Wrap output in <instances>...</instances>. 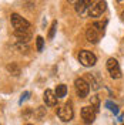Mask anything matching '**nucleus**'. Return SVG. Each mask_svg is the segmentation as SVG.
Returning a JSON list of instances; mask_svg holds the SVG:
<instances>
[{
  "label": "nucleus",
  "instance_id": "f257e3e1",
  "mask_svg": "<svg viewBox=\"0 0 124 125\" xmlns=\"http://www.w3.org/2000/svg\"><path fill=\"white\" fill-rule=\"evenodd\" d=\"M78 61H80V64H81L83 67H93L94 64L97 62V57H96L91 51L83 50V51H80V54H78Z\"/></svg>",
  "mask_w": 124,
  "mask_h": 125
},
{
  "label": "nucleus",
  "instance_id": "f03ea898",
  "mask_svg": "<svg viewBox=\"0 0 124 125\" xmlns=\"http://www.w3.org/2000/svg\"><path fill=\"white\" fill-rule=\"evenodd\" d=\"M74 87H76V93H77L78 98H86L90 93V85L84 78H77L74 81Z\"/></svg>",
  "mask_w": 124,
  "mask_h": 125
},
{
  "label": "nucleus",
  "instance_id": "7ed1b4c3",
  "mask_svg": "<svg viewBox=\"0 0 124 125\" xmlns=\"http://www.w3.org/2000/svg\"><path fill=\"white\" fill-rule=\"evenodd\" d=\"M10 21H12V26L14 27L16 30H29L30 29V23L26 19H23L20 14H17V13L12 14Z\"/></svg>",
  "mask_w": 124,
  "mask_h": 125
},
{
  "label": "nucleus",
  "instance_id": "20e7f679",
  "mask_svg": "<svg viewBox=\"0 0 124 125\" xmlns=\"http://www.w3.org/2000/svg\"><path fill=\"white\" fill-rule=\"evenodd\" d=\"M106 7H107L106 0H97L88 7V14H90V17H100L106 11Z\"/></svg>",
  "mask_w": 124,
  "mask_h": 125
},
{
  "label": "nucleus",
  "instance_id": "39448f33",
  "mask_svg": "<svg viewBox=\"0 0 124 125\" xmlns=\"http://www.w3.org/2000/svg\"><path fill=\"white\" fill-rule=\"evenodd\" d=\"M57 115H59V118H60L62 121H64V122L71 121L73 117H74V111L71 108V104H66V105L60 107V108L57 109Z\"/></svg>",
  "mask_w": 124,
  "mask_h": 125
},
{
  "label": "nucleus",
  "instance_id": "423d86ee",
  "mask_svg": "<svg viewBox=\"0 0 124 125\" xmlns=\"http://www.w3.org/2000/svg\"><path fill=\"white\" fill-rule=\"evenodd\" d=\"M107 70L110 73V77L117 80V78L121 77V70H120V65H118V61L116 58H109L107 60V64H106Z\"/></svg>",
  "mask_w": 124,
  "mask_h": 125
},
{
  "label": "nucleus",
  "instance_id": "0eeeda50",
  "mask_svg": "<svg viewBox=\"0 0 124 125\" xmlns=\"http://www.w3.org/2000/svg\"><path fill=\"white\" fill-rule=\"evenodd\" d=\"M96 111L93 109V107H83L81 108V118L84 121V124L90 125L94 122V118H96Z\"/></svg>",
  "mask_w": 124,
  "mask_h": 125
},
{
  "label": "nucleus",
  "instance_id": "6e6552de",
  "mask_svg": "<svg viewBox=\"0 0 124 125\" xmlns=\"http://www.w3.org/2000/svg\"><path fill=\"white\" fill-rule=\"evenodd\" d=\"M100 34H101L100 31L97 30L94 26H91V27H88L87 31H86V39H87L88 43H91V44H97L99 40H100Z\"/></svg>",
  "mask_w": 124,
  "mask_h": 125
},
{
  "label": "nucleus",
  "instance_id": "1a4fd4ad",
  "mask_svg": "<svg viewBox=\"0 0 124 125\" xmlns=\"http://www.w3.org/2000/svg\"><path fill=\"white\" fill-rule=\"evenodd\" d=\"M43 100H44V104L49 105V107H54L56 104H57V97H56V94L53 90H46L44 91V95H43Z\"/></svg>",
  "mask_w": 124,
  "mask_h": 125
},
{
  "label": "nucleus",
  "instance_id": "9d476101",
  "mask_svg": "<svg viewBox=\"0 0 124 125\" xmlns=\"http://www.w3.org/2000/svg\"><path fill=\"white\" fill-rule=\"evenodd\" d=\"M14 36H16V39L19 40V41L27 43V41L31 39L30 29H29V30H14Z\"/></svg>",
  "mask_w": 124,
  "mask_h": 125
},
{
  "label": "nucleus",
  "instance_id": "9b49d317",
  "mask_svg": "<svg viewBox=\"0 0 124 125\" xmlns=\"http://www.w3.org/2000/svg\"><path fill=\"white\" fill-rule=\"evenodd\" d=\"M90 6H91V1L90 0H77L76 4H74V9H76V11H77L78 14H83Z\"/></svg>",
  "mask_w": 124,
  "mask_h": 125
},
{
  "label": "nucleus",
  "instance_id": "f8f14e48",
  "mask_svg": "<svg viewBox=\"0 0 124 125\" xmlns=\"http://www.w3.org/2000/svg\"><path fill=\"white\" fill-rule=\"evenodd\" d=\"M6 70H7L9 74H12L13 77H19L20 75V67L17 62H9L6 65Z\"/></svg>",
  "mask_w": 124,
  "mask_h": 125
},
{
  "label": "nucleus",
  "instance_id": "ddd939ff",
  "mask_svg": "<svg viewBox=\"0 0 124 125\" xmlns=\"http://www.w3.org/2000/svg\"><path fill=\"white\" fill-rule=\"evenodd\" d=\"M54 94H56V97H57V98H63V97H66V94H67V87L64 85V84L57 85Z\"/></svg>",
  "mask_w": 124,
  "mask_h": 125
},
{
  "label": "nucleus",
  "instance_id": "4468645a",
  "mask_svg": "<svg viewBox=\"0 0 124 125\" xmlns=\"http://www.w3.org/2000/svg\"><path fill=\"white\" fill-rule=\"evenodd\" d=\"M87 78H88V81H90L88 85L93 87V90H99V87H100V80L96 78V74H88Z\"/></svg>",
  "mask_w": 124,
  "mask_h": 125
},
{
  "label": "nucleus",
  "instance_id": "2eb2a0df",
  "mask_svg": "<svg viewBox=\"0 0 124 125\" xmlns=\"http://www.w3.org/2000/svg\"><path fill=\"white\" fill-rule=\"evenodd\" d=\"M16 48H17L20 53H24V54H27V53H29V50H30L29 46H27L26 43H22V41H19V43L16 44Z\"/></svg>",
  "mask_w": 124,
  "mask_h": 125
},
{
  "label": "nucleus",
  "instance_id": "dca6fc26",
  "mask_svg": "<svg viewBox=\"0 0 124 125\" xmlns=\"http://www.w3.org/2000/svg\"><path fill=\"white\" fill-rule=\"evenodd\" d=\"M93 26L100 31V33H104V29H106V26H107V20H104V21H96Z\"/></svg>",
  "mask_w": 124,
  "mask_h": 125
},
{
  "label": "nucleus",
  "instance_id": "f3484780",
  "mask_svg": "<svg viewBox=\"0 0 124 125\" xmlns=\"http://www.w3.org/2000/svg\"><path fill=\"white\" fill-rule=\"evenodd\" d=\"M43 46H44V39L41 36H37L36 37V47H37V51H41L43 50Z\"/></svg>",
  "mask_w": 124,
  "mask_h": 125
},
{
  "label": "nucleus",
  "instance_id": "a211bd4d",
  "mask_svg": "<svg viewBox=\"0 0 124 125\" xmlns=\"http://www.w3.org/2000/svg\"><path fill=\"white\" fill-rule=\"evenodd\" d=\"M56 29H57V21H53L51 26H50V31H49V40H51L54 37V33H56Z\"/></svg>",
  "mask_w": 124,
  "mask_h": 125
},
{
  "label": "nucleus",
  "instance_id": "6ab92c4d",
  "mask_svg": "<svg viewBox=\"0 0 124 125\" xmlns=\"http://www.w3.org/2000/svg\"><path fill=\"white\" fill-rule=\"evenodd\" d=\"M106 107H107L109 109H111L114 114H118V107H117L116 104H113L111 101H106Z\"/></svg>",
  "mask_w": 124,
  "mask_h": 125
},
{
  "label": "nucleus",
  "instance_id": "aec40b11",
  "mask_svg": "<svg viewBox=\"0 0 124 125\" xmlns=\"http://www.w3.org/2000/svg\"><path fill=\"white\" fill-rule=\"evenodd\" d=\"M91 102H93V105H91V107H93V109L96 111V112H97V111H99V107H100L97 97H93V98H91Z\"/></svg>",
  "mask_w": 124,
  "mask_h": 125
},
{
  "label": "nucleus",
  "instance_id": "412c9836",
  "mask_svg": "<svg viewBox=\"0 0 124 125\" xmlns=\"http://www.w3.org/2000/svg\"><path fill=\"white\" fill-rule=\"evenodd\" d=\"M44 111H46V108H43V107H40L39 111H37V118L39 119H41L43 118V115H44Z\"/></svg>",
  "mask_w": 124,
  "mask_h": 125
},
{
  "label": "nucleus",
  "instance_id": "4be33fe9",
  "mask_svg": "<svg viewBox=\"0 0 124 125\" xmlns=\"http://www.w3.org/2000/svg\"><path fill=\"white\" fill-rule=\"evenodd\" d=\"M29 95H30V93H29V91H26L24 94H22V98H20V104H23V101H26V100L29 98Z\"/></svg>",
  "mask_w": 124,
  "mask_h": 125
},
{
  "label": "nucleus",
  "instance_id": "5701e85b",
  "mask_svg": "<svg viewBox=\"0 0 124 125\" xmlns=\"http://www.w3.org/2000/svg\"><path fill=\"white\" fill-rule=\"evenodd\" d=\"M67 1H69V3H71V4H76V1H77V0H67Z\"/></svg>",
  "mask_w": 124,
  "mask_h": 125
},
{
  "label": "nucleus",
  "instance_id": "b1692460",
  "mask_svg": "<svg viewBox=\"0 0 124 125\" xmlns=\"http://www.w3.org/2000/svg\"><path fill=\"white\" fill-rule=\"evenodd\" d=\"M121 19H123V20H124V11H123V13H121Z\"/></svg>",
  "mask_w": 124,
  "mask_h": 125
},
{
  "label": "nucleus",
  "instance_id": "393cba45",
  "mask_svg": "<svg viewBox=\"0 0 124 125\" xmlns=\"http://www.w3.org/2000/svg\"><path fill=\"white\" fill-rule=\"evenodd\" d=\"M117 1H124V0H117Z\"/></svg>",
  "mask_w": 124,
  "mask_h": 125
},
{
  "label": "nucleus",
  "instance_id": "a878e982",
  "mask_svg": "<svg viewBox=\"0 0 124 125\" xmlns=\"http://www.w3.org/2000/svg\"><path fill=\"white\" fill-rule=\"evenodd\" d=\"M27 125H33V124H27Z\"/></svg>",
  "mask_w": 124,
  "mask_h": 125
},
{
  "label": "nucleus",
  "instance_id": "bb28decb",
  "mask_svg": "<svg viewBox=\"0 0 124 125\" xmlns=\"http://www.w3.org/2000/svg\"><path fill=\"white\" fill-rule=\"evenodd\" d=\"M121 125H124V124H121Z\"/></svg>",
  "mask_w": 124,
  "mask_h": 125
}]
</instances>
